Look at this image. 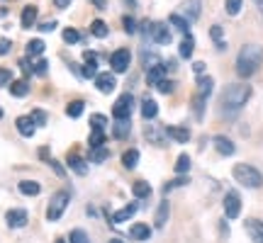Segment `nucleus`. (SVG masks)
Segmentation results:
<instances>
[{"label":"nucleus","instance_id":"f257e3e1","mask_svg":"<svg viewBox=\"0 0 263 243\" xmlns=\"http://www.w3.org/2000/svg\"><path fill=\"white\" fill-rule=\"evenodd\" d=\"M249 97H251V85H246V83L229 85V88H224V93L219 97V110H222V114H224L227 119H234L236 114L244 110Z\"/></svg>","mask_w":263,"mask_h":243},{"label":"nucleus","instance_id":"f03ea898","mask_svg":"<svg viewBox=\"0 0 263 243\" xmlns=\"http://www.w3.org/2000/svg\"><path fill=\"white\" fill-rule=\"evenodd\" d=\"M263 61V49L258 44H246L236 56V73L239 78H251Z\"/></svg>","mask_w":263,"mask_h":243},{"label":"nucleus","instance_id":"7ed1b4c3","mask_svg":"<svg viewBox=\"0 0 263 243\" xmlns=\"http://www.w3.org/2000/svg\"><path fill=\"white\" fill-rule=\"evenodd\" d=\"M232 173H234L236 183H239V185H244V187H261L263 185L261 170L254 168V166H249V163H236Z\"/></svg>","mask_w":263,"mask_h":243},{"label":"nucleus","instance_id":"20e7f679","mask_svg":"<svg viewBox=\"0 0 263 243\" xmlns=\"http://www.w3.org/2000/svg\"><path fill=\"white\" fill-rule=\"evenodd\" d=\"M66 207H68V192L61 190L57 195L51 197V202H49V209H47V219L49 221H59L61 216H64Z\"/></svg>","mask_w":263,"mask_h":243},{"label":"nucleus","instance_id":"39448f33","mask_svg":"<svg viewBox=\"0 0 263 243\" xmlns=\"http://www.w3.org/2000/svg\"><path fill=\"white\" fill-rule=\"evenodd\" d=\"M132 110H134V97L129 93H124L117 97V103L112 105V117L115 119H129Z\"/></svg>","mask_w":263,"mask_h":243},{"label":"nucleus","instance_id":"423d86ee","mask_svg":"<svg viewBox=\"0 0 263 243\" xmlns=\"http://www.w3.org/2000/svg\"><path fill=\"white\" fill-rule=\"evenodd\" d=\"M149 37L154 44H171V29L163 22H149Z\"/></svg>","mask_w":263,"mask_h":243},{"label":"nucleus","instance_id":"0eeeda50","mask_svg":"<svg viewBox=\"0 0 263 243\" xmlns=\"http://www.w3.org/2000/svg\"><path fill=\"white\" fill-rule=\"evenodd\" d=\"M224 214H227V219H236V216L241 214V197L236 195L234 190L227 192V197H224Z\"/></svg>","mask_w":263,"mask_h":243},{"label":"nucleus","instance_id":"6e6552de","mask_svg":"<svg viewBox=\"0 0 263 243\" xmlns=\"http://www.w3.org/2000/svg\"><path fill=\"white\" fill-rule=\"evenodd\" d=\"M129 61H132L129 51H127V49H117L112 54V58H110V66H112L115 73H124V71L129 68Z\"/></svg>","mask_w":263,"mask_h":243},{"label":"nucleus","instance_id":"1a4fd4ad","mask_svg":"<svg viewBox=\"0 0 263 243\" xmlns=\"http://www.w3.org/2000/svg\"><path fill=\"white\" fill-rule=\"evenodd\" d=\"M95 85H98V90L105 95H110L117 88V80H115L112 71H105V73H98L95 75Z\"/></svg>","mask_w":263,"mask_h":243},{"label":"nucleus","instance_id":"9d476101","mask_svg":"<svg viewBox=\"0 0 263 243\" xmlns=\"http://www.w3.org/2000/svg\"><path fill=\"white\" fill-rule=\"evenodd\" d=\"M246 234L251 236V241L254 243H263V221L261 219H246Z\"/></svg>","mask_w":263,"mask_h":243},{"label":"nucleus","instance_id":"9b49d317","mask_svg":"<svg viewBox=\"0 0 263 243\" xmlns=\"http://www.w3.org/2000/svg\"><path fill=\"white\" fill-rule=\"evenodd\" d=\"M5 219H8L10 229H22V226L27 224V212L25 209H10Z\"/></svg>","mask_w":263,"mask_h":243},{"label":"nucleus","instance_id":"f8f14e48","mask_svg":"<svg viewBox=\"0 0 263 243\" xmlns=\"http://www.w3.org/2000/svg\"><path fill=\"white\" fill-rule=\"evenodd\" d=\"M166 134L178 144H188L190 141V129H185V127H166Z\"/></svg>","mask_w":263,"mask_h":243},{"label":"nucleus","instance_id":"ddd939ff","mask_svg":"<svg viewBox=\"0 0 263 243\" xmlns=\"http://www.w3.org/2000/svg\"><path fill=\"white\" fill-rule=\"evenodd\" d=\"M15 124H17V131L22 134V136H34L37 124H34V119H32V117H20Z\"/></svg>","mask_w":263,"mask_h":243},{"label":"nucleus","instance_id":"4468645a","mask_svg":"<svg viewBox=\"0 0 263 243\" xmlns=\"http://www.w3.org/2000/svg\"><path fill=\"white\" fill-rule=\"evenodd\" d=\"M66 163H68V168L73 170L76 175H85V173H88V166H85V160L81 158V156H73V153H71Z\"/></svg>","mask_w":263,"mask_h":243},{"label":"nucleus","instance_id":"2eb2a0df","mask_svg":"<svg viewBox=\"0 0 263 243\" xmlns=\"http://www.w3.org/2000/svg\"><path fill=\"white\" fill-rule=\"evenodd\" d=\"M212 78H207V75H202L200 80H197V95L195 97H202V100H207L210 97V93H212Z\"/></svg>","mask_w":263,"mask_h":243},{"label":"nucleus","instance_id":"dca6fc26","mask_svg":"<svg viewBox=\"0 0 263 243\" xmlns=\"http://www.w3.org/2000/svg\"><path fill=\"white\" fill-rule=\"evenodd\" d=\"M129 236L134 238V241H146V238L151 236V229L146 224H132Z\"/></svg>","mask_w":263,"mask_h":243},{"label":"nucleus","instance_id":"f3484780","mask_svg":"<svg viewBox=\"0 0 263 243\" xmlns=\"http://www.w3.org/2000/svg\"><path fill=\"white\" fill-rule=\"evenodd\" d=\"M183 10H185V15H188V22H195L200 17V0H185L183 3Z\"/></svg>","mask_w":263,"mask_h":243},{"label":"nucleus","instance_id":"a211bd4d","mask_svg":"<svg viewBox=\"0 0 263 243\" xmlns=\"http://www.w3.org/2000/svg\"><path fill=\"white\" fill-rule=\"evenodd\" d=\"M215 149L222 153V156H232L234 153V144L227 139V136H215Z\"/></svg>","mask_w":263,"mask_h":243},{"label":"nucleus","instance_id":"6ab92c4d","mask_svg":"<svg viewBox=\"0 0 263 243\" xmlns=\"http://www.w3.org/2000/svg\"><path fill=\"white\" fill-rule=\"evenodd\" d=\"M141 64H144V68L149 71V68H154V66L161 64V58L156 51H149V49H141Z\"/></svg>","mask_w":263,"mask_h":243},{"label":"nucleus","instance_id":"aec40b11","mask_svg":"<svg viewBox=\"0 0 263 243\" xmlns=\"http://www.w3.org/2000/svg\"><path fill=\"white\" fill-rule=\"evenodd\" d=\"M134 212H137V205L122 207L120 212H115V214H112V221H115V224H122V221H127V219H132V216H134Z\"/></svg>","mask_w":263,"mask_h":243},{"label":"nucleus","instance_id":"412c9836","mask_svg":"<svg viewBox=\"0 0 263 243\" xmlns=\"http://www.w3.org/2000/svg\"><path fill=\"white\" fill-rule=\"evenodd\" d=\"M146 78H149V85H159L161 80H163V78H166V66H154V68H149V75H146Z\"/></svg>","mask_w":263,"mask_h":243},{"label":"nucleus","instance_id":"4be33fe9","mask_svg":"<svg viewBox=\"0 0 263 243\" xmlns=\"http://www.w3.org/2000/svg\"><path fill=\"white\" fill-rule=\"evenodd\" d=\"M34 19H37V8H34V5H27V8L22 10V27L25 29L34 27Z\"/></svg>","mask_w":263,"mask_h":243},{"label":"nucleus","instance_id":"5701e85b","mask_svg":"<svg viewBox=\"0 0 263 243\" xmlns=\"http://www.w3.org/2000/svg\"><path fill=\"white\" fill-rule=\"evenodd\" d=\"M132 129V121L129 119H117L115 121V127H112V134L117 136V139H124L127 134H129Z\"/></svg>","mask_w":263,"mask_h":243},{"label":"nucleus","instance_id":"b1692460","mask_svg":"<svg viewBox=\"0 0 263 243\" xmlns=\"http://www.w3.org/2000/svg\"><path fill=\"white\" fill-rule=\"evenodd\" d=\"M141 114H144V119H154V117H156V114H159V105L154 103V100H144V103H141Z\"/></svg>","mask_w":263,"mask_h":243},{"label":"nucleus","instance_id":"393cba45","mask_svg":"<svg viewBox=\"0 0 263 243\" xmlns=\"http://www.w3.org/2000/svg\"><path fill=\"white\" fill-rule=\"evenodd\" d=\"M193 49H195V39L190 37V34H185V37H183V42H180V56L190 58V56H193Z\"/></svg>","mask_w":263,"mask_h":243},{"label":"nucleus","instance_id":"a878e982","mask_svg":"<svg viewBox=\"0 0 263 243\" xmlns=\"http://www.w3.org/2000/svg\"><path fill=\"white\" fill-rule=\"evenodd\" d=\"M105 144V134L100 129H90V139H88V146H90V151L93 149H103Z\"/></svg>","mask_w":263,"mask_h":243},{"label":"nucleus","instance_id":"bb28decb","mask_svg":"<svg viewBox=\"0 0 263 243\" xmlns=\"http://www.w3.org/2000/svg\"><path fill=\"white\" fill-rule=\"evenodd\" d=\"M122 163H124V168H137V163H139V151H137V149L124 151Z\"/></svg>","mask_w":263,"mask_h":243},{"label":"nucleus","instance_id":"cd10ccee","mask_svg":"<svg viewBox=\"0 0 263 243\" xmlns=\"http://www.w3.org/2000/svg\"><path fill=\"white\" fill-rule=\"evenodd\" d=\"M39 190H42L39 183H32V180H22V183H20V192H22V195L34 197V195H39Z\"/></svg>","mask_w":263,"mask_h":243},{"label":"nucleus","instance_id":"c85d7f7f","mask_svg":"<svg viewBox=\"0 0 263 243\" xmlns=\"http://www.w3.org/2000/svg\"><path fill=\"white\" fill-rule=\"evenodd\" d=\"M171 25L176 29H180L183 34H190V22L185 17H180V15H171Z\"/></svg>","mask_w":263,"mask_h":243},{"label":"nucleus","instance_id":"c756f323","mask_svg":"<svg viewBox=\"0 0 263 243\" xmlns=\"http://www.w3.org/2000/svg\"><path fill=\"white\" fill-rule=\"evenodd\" d=\"M10 93L15 95V97H25V95L29 93V83H25V80H15V83L10 85Z\"/></svg>","mask_w":263,"mask_h":243},{"label":"nucleus","instance_id":"7c9ffc66","mask_svg":"<svg viewBox=\"0 0 263 243\" xmlns=\"http://www.w3.org/2000/svg\"><path fill=\"white\" fill-rule=\"evenodd\" d=\"M27 54L29 56H42V54H44V42H42V39L27 42Z\"/></svg>","mask_w":263,"mask_h":243},{"label":"nucleus","instance_id":"2f4dec72","mask_svg":"<svg viewBox=\"0 0 263 243\" xmlns=\"http://www.w3.org/2000/svg\"><path fill=\"white\" fill-rule=\"evenodd\" d=\"M132 190H134V195H137V197H141V199H144V197H149V195H151V185H149V183H144V180H137Z\"/></svg>","mask_w":263,"mask_h":243},{"label":"nucleus","instance_id":"473e14b6","mask_svg":"<svg viewBox=\"0 0 263 243\" xmlns=\"http://www.w3.org/2000/svg\"><path fill=\"white\" fill-rule=\"evenodd\" d=\"M90 32H93L95 37L105 39V37H107V25H105L103 19H93V25H90Z\"/></svg>","mask_w":263,"mask_h":243},{"label":"nucleus","instance_id":"72a5a7b5","mask_svg":"<svg viewBox=\"0 0 263 243\" xmlns=\"http://www.w3.org/2000/svg\"><path fill=\"white\" fill-rule=\"evenodd\" d=\"M241 5H244V0H224V8H227V15H239L241 12Z\"/></svg>","mask_w":263,"mask_h":243},{"label":"nucleus","instance_id":"f704fd0d","mask_svg":"<svg viewBox=\"0 0 263 243\" xmlns=\"http://www.w3.org/2000/svg\"><path fill=\"white\" fill-rule=\"evenodd\" d=\"M66 114H68V117H81V114H83V103H81V100L68 103V107H66Z\"/></svg>","mask_w":263,"mask_h":243},{"label":"nucleus","instance_id":"c9c22d12","mask_svg":"<svg viewBox=\"0 0 263 243\" xmlns=\"http://www.w3.org/2000/svg\"><path fill=\"white\" fill-rule=\"evenodd\" d=\"M166 219H168V202L163 199L159 207V214H156V226H163L166 224Z\"/></svg>","mask_w":263,"mask_h":243},{"label":"nucleus","instance_id":"e433bc0d","mask_svg":"<svg viewBox=\"0 0 263 243\" xmlns=\"http://www.w3.org/2000/svg\"><path fill=\"white\" fill-rule=\"evenodd\" d=\"M71 243H90V238H88V234H85L83 229H76V231H71Z\"/></svg>","mask_w":263,"mask_h":243},{"label":"nucleus","instance_id":"4c0bfd02","mask_svg":"<svg viewBox=\"0 0 263 243\" xmlns=\"http://www.w3.org/2000/svg\"><path fill=\"white\" fill-rule=\"evenodd\" d=\"M78 39H81V34H78V29H73V27L64 29V42H66V44H76Z\"/></svg>","mask_w":263,"mask_h":243},{"label":"nucleus","instance_id":"58836bf2","mask_svg":"<svg viewBox=\"0 0 263 243\" xmlns=\"http://www.w3.org/2000/svg\"><path fill=\"white\" fill-rule=\"evenodd\" d=\"M105 124H107V119H105V114H93L90 117V129H105Z\"/></svg>","mask_w":263,"mask_h":243},{"label":"nucleus","instance_id":"ea45409f","mask_svg":"<svg viewBox=\"0 0 263 243\" xmlns=\"http://www.w3.org/2000/svg\"><path fill=\"white\" fill-rule=\"evenodd\" d=\"M90 158H93L95 163H103V160L107 158V149H105V146L103 149H93L90 151Z\"/></svg>","mask_w":263,"mask_h":243},{"label":"nucleus","instance_id":"a19ab883","mask_svg":"<svg viewBox=\"0 0 263 243\" xmlns=\"http://www.w3.org/2000/svg\"><path fill=\"white\" fill-rule=\"evenodd\" d=\"M190 170V158L188 156H180L178 163H176V173H188Z\"/></svg>","mask_w":263,"mask_h":243},{"label":"nucleus","instance_id":"79ce46f5","mask_svg":"<svg viewBox=\"0 0 263 243\" xmlns=\"http://www.w3.org/2000/svg\"><path fill=\"white\" fill-rule=\"evenodd\" d=\"M210 37L219 44V49H224V42H222V27H212V29H210Z\"/></svg>","mask_w":263,"mask_h":243},{"label":"nucleus","instance_id":"37998d69","mask_svg":"<svg viewBox=\"0 0 263 243\" xmlns=\"http://www.w3.org/2000/svg\"><path fill=\"white\" fill-rule=\"evenodd\" d=\"M83 61H85V66H98V54L95 51H85Z\"/></svg>","mask_w":263,"mask_h":243},{"label":"nucleus","instance_id":"c03bdc74","mask_svg":"<svg viewBox=\"0 0 263 243\" xmlns=\"http://www.w3.org/2000/svg\"><path fill=\"white\" fill-rule=\"evenodd\" d=\"M8 83H12V75H10L8 68H0V88L8 85Z\"/></svg>","mask_w":263,"mask_h":243},{"label":"nucleus","instance_id":"a18cd8bd","mask_svg":"<svg viewBox=\"0 0 263 243\" xmlns=\"http://www.w3.org/2000/svg\"><path fill=\"white\" fill-rule=\"evenodd\" d=\"M124 32H127V34H134V32H137V22L132 17H124Z\"/></svg>","mask_w":263,"mask_h":243},{"label":"nucleus","instance_id":"49530a36","mask_svg":"<svg viewBox=\"0 0 263 243\" xmlns=\"http://www.w3.org/2000/svg\"><path fill=\"white\" fill-rule=\"evenodd\" d=\"M156 88H159L161 93H166V95H168L171 90H173V83H171V80H166V78H163V80H161V83L156 85Z\"/></svg>","mask_w":263,"mask_h":243},{"label":"nucleus","instance_id":"de8ad7c7","mask_svg":"<svg viewBox=\"0 0 263 243\" xmlns=\"http://www.w3.org/2000/svg\"><path fill=\"white\" fill-rule=\"evenodd\" d=\"M34 73H37V75L47 73V61H44V58H39V61H37V66H34Z\"/></svg>","mask_w":263,"mask_h":243},{"label":"nucleus","instance_id":"09e8293b","mask_svg":"<svg viewBox=\"0 0 263 243\" xmlns=\"http://www.w3.org/2000/svg\"><path fill=\"white\" fill-rule=\"evenodd\" d=\"M39 29H42V32H54V29H57V22L49 19V22H44V25H39Z\"/></svg>","mask_w":263,"mask_h":243},{"label":"nucleus","instance_id":"8fccbe9b","mask_svg":"<svg viewBox=\"0 0 263 243\" xmlns=\"http://www.w3.org/2000/svg\"><path fill=\"white\" fill-rule=\"evenodd\" d=\"M95 71H98V66H85V68H83V75H85V78H93V75H98Z\"/></svg>","mask_w":263,"mask_h":243},{"label":"nucleus","instance_id":"3c124183","mask_svg":"<svg viewBox=\"0 0 263 243\" xmlns=\"http://www.w3.org/2000/svg\"><path fill=\"white\" fill-rule=\"evenodd\" d=\"M8 51H10V42L8 39H0V56H5Z\"/></svg>","mask_w":263,"mask_h":243},{"label":"nucleus","instance_id":"603ef678","mask_svg":"<svg viewBox=\"0 0 263 243\" xmlns=\"http://www.w3.org/2000/svg\"><path fill=\"white\" fill-rule=\"evenodd\" d=\"M93 5L98 10H105V8H107V0H93Z\"/></svg>","mask_w":263,"mask_h":243},{"label":"nucleus","instance_id":"864d4df0","mask_svg":"<svg viewBox=\"0 0 263 243\" xmlns=\"http://www.w3.org/2000/svg\"><path fill=\"white\" fill-rule=\"evenodd\" d=\"M68 3H71V0H54V5H57V8H61V10L68 8Z\"/></svg>","mask_w":263,"mask_h":243},{"label":"nucleus","instance_id":"5fc2aeb1","mask_svg":"<svg viewBox=\"0 0 263 243\" xmlns=\"http://www.w3.org/2000/svg\"><path fill=\"white\" fill-rule=\"evenodd\" d=\"M193 68H195V73H202V71H205V64H202V61H197Z\"/></svg>","mask_w":263,"mask_h":243},{"label":"nucleus","instance_id":"6e6d98bb","mask_svg":"<svg viewBox=\"0 0 263 243\" xmlns=\"http://www.w3.org/2000/svg\"><path fill=\"white\" fill-rule=\"evenodd\" d=\"M110 243H122V241H120V238H112V241H110Z\"/></svg>","mask_w":263,"mask_h":243},{"label":"nucleus","instance_id":"4d7b16f0","mask_svg":"<svg viewBox=\"0 0 263 243\" xmlns=\"http://www.w3.org/2000/svg\"><path fill=\"white\" fill-rule=\"evenodd\" d=\"M127 3H134V0H127Z\"/></svg>","mask_w":263,"mask_h":243},{"label":"nucleus","instance_id":"13d9d810","mask_svg":"<svg viewBox=\"0 0 263 243\" xmlns=\"http://www.w3.org/2000/svg\"><path fill=\"white\" fill-rule=\"evenodd\" d=\"M0 117H3V110H0Z\"/></svg>","mask_w":263,"mask_h":243},{"label":"nucleus","instance_id":"bf43d9fd","mask_svg":"<svg viewBox=\"0 0 263 243\" xmlns=\"http://www.w3.org/2000/svg\"><path fill=\"white\" fill-rule=\"evenodd\" d=\"M57 243H64V241H57Z\"/></svg>","mask_w":263,"mask_h":243}]
</instances>
